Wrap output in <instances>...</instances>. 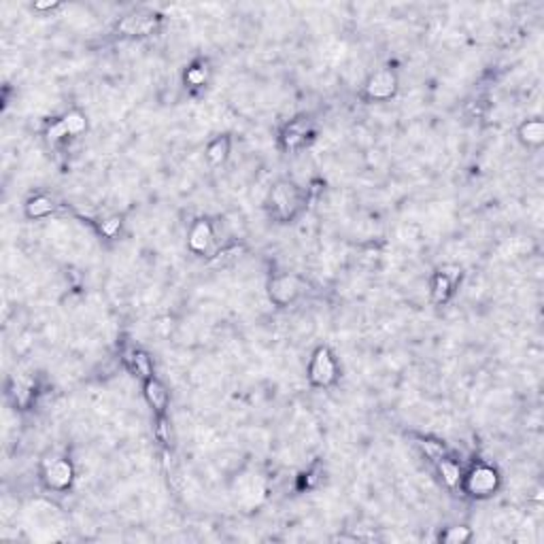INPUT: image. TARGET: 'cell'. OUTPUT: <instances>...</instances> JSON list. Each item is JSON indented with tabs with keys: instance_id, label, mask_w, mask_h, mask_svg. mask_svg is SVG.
Here are the masks:
<instances>
[{
	"instance_id": "1",
	"label": "cell",
	"mask_w": 544,
	"mask_h": 544,
	"mask_svg": "<svg viewBox=\"0 0 544 544\" xmlns=\"http://www.w3.org/2000/svg\"><path fill=\"white\" fill-rule=\"evenodd\" d=\"M304 202V194L302 189L291 183V181H279L268 198V204L272 208V215L279 222H289L298 215V210L302 208Z\"/></svg>"
},
{
	"instance_id": "2",
	"label": "cell",
	"mask_w": 544,
	"mask_h": 544,
	"mask_svg": "<svg viewBox=\"0 0 544 544\" xmlns=\"http://www.w3.org/2000/svg\"><path fill=\"white\" fill-rule=\"evenodd\" d=\"M308 379L315 387H332L339 381V364L328 347H319L308 364Z\"/></svg>"
},
{
	"instance_id": "3",
	"label": "cell",
	"mask_w": 544,
	"mask_h": 544,
	"mask_svg": "<svg viewBox=\"0 0 544 544\" xmlns=\"http://www.w3.org/2000/svg\"><path fill=\"white\" fill-rule=\"evenodd\" d=\"M43 483L53 491H66L72 485L75 468L66 457H47L41 464Z\"/></svg>"
},
{
	"instance_id": "4",
	"label": "cell",
	"mask_w": 544,
	"mask_h": 544,
	"mask_svg": "<svg viewBox=\"0 0 544 544\" xmlns=\"http://www.w3.org/2000/svg\"><path fill=\"white\" fill-rule=\"evenodd\" d=\"M462 485H464L466 493H470L474 498H487V495H491L498 489L500 476H498V472L491 466L479 464V466H474L468 472V476L462 479Z\"/></svg>"
},
{
	"instance_id": "5",
	"label": "cell",
	"mask_w": 544,
	"mask_h": 544,
	"mask_svg": "<svg viewBox=\"0 0 544 544\" xmlns=\"http://www.w3.org/2000/svg\"><path fill=\"white\" fill-rule=\"evenodd\" d=\"M398 91V75L393 68H381L377 70L374 75L368 77L366 85H364V94L368 100H377V102H383V100H389L393 98Z\"/></svg>"
},
{
	"instance_id": "6",
	"label": "cell",
	"mask_w": 544,
	"mask_h": 544,
	"mask_svg": "<svg viewBox=\"0 0 544 544\" xmlns=\"http://www.w3.org/2000/svg\"><path fill=\"white\" fill-rule=\"evenodd\" d=\"M158 26L160 15H156L153 11H134L120 22L118 30L126 37H149L156 32Z\"/></svg>"
},
{
	"instance_id": "7",
	"label": "cell",
	"mask_w": 544,
	"mask_h": 544,
	"mask_svg": "<svg viewBox=\"0 0 544 544\" xmlns=\"http://www.w3.org/2000/svg\"><path fill=\"white\" fill-rule=\"evenodd\" d=\"M268 293L270 300L277 306H289L291 302H296L302 293V281L293 274H281L274 277L268 285Z\"/></svg>"
},
{
	"instance_id": "8",
	"label": "cell",
	"mask_w": 544,
	"mask_h": 544,
	"mask_svg": "<svg viewBox=\"0 0 544 544\" xmlns=\"http://www.w3.org/2000/svg\"><path fill=\"white\" fill-rule=\"evenodd\" d=\"M87 128V120L81 111H68L62 120L49 126L47 137L51 143H60L66 137H79Z\"/></svg>"
},
{
	"instance_id": "9",
	"label": "cell",
	"mask_w": 544,
	"mask_h": 544,
	"mask_svg": "<svg viewBox=\"0 0 544 544\" xmlns=\"http://www.w3.org/2000/svg\"><path fill=\"white\" fill-rule=\"evenodd\" d=\"M460 274H462V270L457 266H445V268H441L436 274H434V281H431V298H434V302L443 304V302H447L451 298L453 287L460 281Z\"/></svg>"
},
{
	"instance_id": "10",
	"label": "cell",
	"mask_w": 544,
	"mask_h": 544,
	"mask_svg": "<svg viewBox=\"0 0 544 544\" xmlns=\"http://www.w3.org/2000/svg\"><path fill=\"white\" fill-rule=\"evenodd\" d=\"M213 241H215V232H213L210 222L208 220H196L189 228V234H187L189 251H194L198 255H204V253L210 251Z\"/></svg>"
},
{
	"instance_id": "11",
	"label": "cell",
	"mask_w": 544,
	"mask_h": 544,
	"mask_svg": "<svg viewBox=\"0 0 544 544\" xmlns=\"http://www.w3.org/2000/svg\"><path fill=\"white\" fill-rule=\"evenodd\" d=\"M145 398H147V402H149V406L158 412V415H164V410H166V406H168V391H166V387L158 381V379H147L145 381Z\"/></svg>"
},
{
	"instance_id": "12",
	"label": "cell",
	"mask_w": 544,
	"mask_h": 544,
	"mask_svg": "<svg viewBox=\"0 0 544 544\" xmlns=\"http://www.w3.org/2000/svg\"><path fill=\"white\" fill-rule=\"evenodd\" d=\"M306 137H308V122H304V120H296V122H291L287 128H285V132H283V145L287 147V149H298V147H302L304 143H306Z\"/></svg>"
},
{
	"instance_id": "13",
	"label": "cell",
	"mask_w": 544,
	"mask_h": 544,
	"mask_svg": "<svg viewBox=\"0 0 544 544\" xmlns=\"http://www.w3.org/2000/svg\"><path fill=\"white\" fill-rule=\"evenodd\" d=\"M519 139L529 147H540L544 143V124L540 120H527L519 128Z\"/></svg>"
},
{
	"instance_id": "14",
	"label": "cell",
	"mask_w": 544,
	"mask_h": 544,
	"mask_svg": "<svg viewBox=\"0 0 544 544\" xmlns=\"http://www.w3.org/2000/svg\"><path fill=\"white\" fill-rule=\"evenodd\" d=\"M53 210H56V202L43 194L26 202V217H30V220H43V217H49Z\"/></svg>"
},
{
	"instance_id": "15",
	"label": "cell",
	"mask_w": 544,
	"mask_h": 544,
	"mask_svg": "<svg viewBox=\"0 0 544 544\" xmlns=\"http://www.w3.org/2000/svg\"><path fill=\"white\" fill-rule=\"evenodd\" d=\"M228 153H230V139H228V137H217V139L210 141L208 147H206V160H208L213 166L224 164L226 158H228Z\"/></svg>"
},
{
	"instance_id": "16",
	"label": "cell",
	"mask_w": 544,
	"mask_h": 544,
	"mask_svg": "<svg viewBox=\"0 0 544 544\" xmlns=\"http://www.w3.org/2000/svg\"><path fill=\"white\" fill-rule=\"evenodd\" d=\"M126 362H128V364L132 366V370H134L137 374H141L145 381L153 377V366H151V360H149L147 353H143V351H128V353H126Z\"/></svg>"
},
{
	"instance_id": "17",
	"label": "cell",
	"mask_w": 544,
	"mask_h": 544,
	"mask_svg": "<svg viewBox=\"0 0 544 544\" xmlns=\"http://www.w3.org/2000/svg\"><path fill=\"white\" fill-rule=\"evenodd\" d=\"M438 464V470H441V474H443V481L449 485V487H457V485H462V470H460V466L453 462V460H449V457H443L441 462H436Z\"/></svg>"
},
{
	"instance_id": "18",
	"label": "cell",
	"mask_w": 544,
	"mask_h": 544,
	"mask_svg": "<svg viewBox=\"0 0 544 544\" xmlns=\"http://www.w3.org/2000/svg\"><path fill=\"white\" fill-rule=\"evenodd\" d=\"M208 75H210V70H208L206 64H194V66H189L187 72H185V83H187V85H194V87H202V85H206Z\"/></svg>"
},
{
	"instance_id": "19",
	"label": "cell",
	"mask_w": 544,
	"mask_h": 544,
	"mask_svg": "<svg viewBox=\"0 0 544 544\" xmlns=\"http://www.w3.org/2000/svg\"><path fill=\"white\" fill-rule=\"evenodd\" d=\"M472 538V531L470 527H447L443 533H441V540L447 542V544H464Z\"/></svg>"
},
{
	"instance_id": "20",
	"label": "cell",
	"mask_w": 544,
	"mask_h": 544,
	"mask_svg": "<svg viewBox=\"0 0 544 544\" xmlns=\"http://www.w3.org/2000/svg\"><path fill=\"white\" fill-rule=\"evenodd\" d=\"M122 228V220L120 217H108V220H104L100 224V234H104L106 239H113Z\"/></svg>"
},
{
	"instance_id": "21",
	"label": "cell",
	"mask_w": 544,
	"mask_h": 544,
	"mask_svg": "<svg viewBox=\"0 0 544 544\" xmlns=\"http://www.w3.org/2000/svg\"><path fill=\"white\" fill-rule=\"evenodd\" d=\"M241 253H243V247H230V249H224V251H220V253H215L217 258H215L213 262L226 266L228 262H234L236 258H241Z\"/></svg>"
},
{
	"instance_id": "22",
	"label": "cell",
	"mask_w": 544,
	"mask_h": 544,
	"mask_svg": "<svg viewBox=\"0 0 544 544\" xmlns=\"http://www.w3.org/2000/svg\"><path fill=\"white\" fill-rule=\"evenodd\" d=\"M58 3H34V9L37 11H45V9H56Z\"/></svg>"
}]
</instances>
